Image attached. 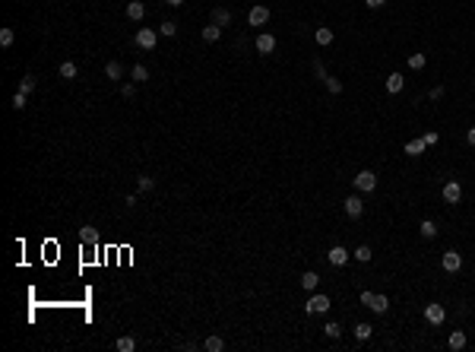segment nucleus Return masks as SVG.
<instances>
[{
  "instance_id": "3",
  "label": "nucleus",
  "mask_w": 475,
  "mask_h": 352,
  "mask_svg": "<svg viewBox=\"0 0 475 352\" xmlns=\"http://www.w3.org/2000/svg\"><path fill=\"white\" fill-rule=\"evenodd\" d=\"M352 181H355V187H358V191H364V194H371L374 187H377V174H374L371 168H364V171H358V174H355Z\"/></svg>"
},
{
  "instance_id": "11",
  "label": "nucleus",
  "mask_w": 475,
  "mask_h": 352,
  "mask_svg": "<svg viewBox=\"0 0 475 352\" xmlns=\"http://www.w3.org/2000/svg\"><path fill=\"white\" fill-rule=\"evenodd\" d=\"M444 200H447V203H459V200H462V187H459L456 181H447V184H444Z\"/></svg>"
},
{
  "instance_id": "28",
  "label": "nucleus",
  "mask_w": 475,
  "mask_h": 352,
  "mask_svg": "<svg viewBox=\"0 0 475 352\" xmlns=\"http://www.w3.org/2000/svg\"><path fill=\"white\" fill-rule=\"evenodd\" d=\"M424 64H428V57H424V51H415V54L409 57V67H412V70H421Z\"/></svg>"
},
{
  "instance_id": "35",
  "label": "nucleus",
  "mask_w": 475,
  "mask_h": 352,
  "mask_svg": "<svg viewBox=\"0 0 475 352\" xmlns=\"http://www.w3.org/2000/svg\"><path fill=\"white\" fill-rule=\"evenodd\" d=\"M32 89H35V76H22V83H19V92H26V96H29Z\"/></svg>"
},
{
  "instance_id": "41",
  "label": "nucleus",
  "mask_w": 475,
  "mask_h": 352,
  "mask_svg": "<svg viewBox=\"0 0 475 352\" xmlns=\"http://www.w3.org/2000/svg\"><path fill=\"white\" fill-rule=\"evenodd\" d=\"M165 4H171V7H181V4H184V0H165Z\"/></svg>"
},
{
  "instance_id": "13",
  "label": "nucleus",
  "mask_w": 475,
  "mask_h": 352,
  "mask_svg": "<svg viewBox=\"0 0 475 352\" xmlns=\"http://www.w3.org/2000/svg\"><path fill=\"white\" fill-rule=\"evenodd\" d=\"M402 86H406V79H402L399 73H390V76H387V92H390V96H399Z\"/></svg>"
},
{
  "instance_id": "10",
  "label": "nucleus",
  "mask_w": 475,
  "mask_h": 352,
  "mask_svg": "<svg viewBox=\"0 0 475 352\" xmlns=\"http://www.w3.org/2000/svg\"><path fill=\"white\" fill-rule=\"evenodd\" d=\"M247 22H251V26H266L269 22V10L266 7H254L251 13H247Z\"/></svg>"
},
{
  "instance_id": "32",
  "label": "nucleus",
  "mask_w": 475,
  "mask_h": 352,
  "mask_svg": "<svg viewBox=\"0 0 475 352\" xmlns=\"http://www.w3.org/2000/svg\"><path fill=\"white\" fill-rule=\"evenodd\" d=\"M323 330H326V336H329V339H339V336H342V327H339L336 321H329V324L323 327Z\"/></svg>"
},
{
  "instance_id": "15",
  "label": "nucleus",
  "mask_w": 475,
  "mask_h": 352,
  "mask_svg": "<svg viewBox=\"0 0 475 352\" xmlns=\"http://www.w3.org/2000/svg\"><path fill=\"white\" fill-rule=\"evenodd\" d=\"M352 257H355L358 263H371V260H374V251H371V244H358Z\"/></svg>"
},
{
  "instance_id": "30",
  "label": "nucleus",
  "mask_w": 475,
  "mask_h": 352,
  "mask_svg": "<svg viewBox=\"0 0 475 352\" xmlns=\"http://www.w3.org/2000/svg\"><path fill=\"white\" fill-rule=\"evenodd\" d=\"M117 349H121V352H133L136 349V339L133 336H121V339H117Z\"/></svg>"
},
{
  "instance_id": "38",
  "label": "nucleus",
  "mask_w": 475,
  "mask_h": 352,
  "mask_svg": "<svg viewBox=\"0 0 475 352\" xmlns=\"http://www.w3.org/2000/svg\"><path fill=\"white\" fill-rule=\"evenodd\" d=\"M421 140H424V143H428V146H434V143H437V140H441V137H437V130H428V134H424Z\"/></svg>"
},
{
  "instance_id": "25",
  "label": "nucleus",
  "mask_w": 475,
  "mask_h": 352,
  "mask_svg": "<svg viewBox=\"0 0 475 352\" xmlns=\"http://www.w3.org/2000/svg\"><path fill=\"white\" fill-rule=\"evenodd\" d=\"M371 333H374V327H371V324H364V321H361V324H355V336H358L361 343H364V339H371Z\"/></svg>"
},
{
  "instance_id": "16",
  "label": "nucleus",
  "mask_w": 475,
  "mask_h": 352,
  "mask_svg": "<svg viewBox=\"0 0 475 352\" xmlns=\"http://www.w3.org/2000/svg\"><path fill=\"white\" fill-rule=\"evenodd\" d=\"M314 38H317V45H320V48H326V45H332V38H336V35H332V29L320 26V29L314 32Z\"/></svg>"
},
{
  "instance_id": "8",
  "label": "nucleus",
  "mask_w": 475,
  "mask_h": 352,
  "mask_svg": "<svg viewBox=\"0 0 475 352\" xmlns=\"http://www.w3.org/2000/svg\"><path fill=\"white\" fill-rule=\"evenodd\" d=\"M326 260H329L332 267H346V263H349V251L342 248V244H332V248L326 251Z\"/></svg>"
},
{
  "instance_id": "14",
  "label": "nucleus",
  "mask_w": 475,
  "mask_h": 352,
  "mask_svg": "<svg viewBox=\"0 0 475 352\" xmlns=\"http://www.w3.org/2000/svg\"><path fill=\"white\" fill-rule=\"evenodd\" d=\"M447 346L453 349V352L466 349V333H462V330H450V339H447Z\"/></svg>"
},
{
  "instance_id": "33",
  "label": "nucleus",
  "mask_w": 475,
  "mask_h": 352,
  "mask_svg": "<svg viewBox=\"0 0 475 352\" xmlns=\"http://www.w3.org/2000/svg\"><path fill=\"white\" fill-rule=\"evenodd\" d=\"M152 187H156V181H152V178H146V174H142V178L136 181V191H139V194H146V191H152Z\"/></svg>"
},
{
  "instance_id": "31",
  "label": "nucleus",
  "mask_w": 475,
  "mask_h": 352,
  "mask_svg": "<svg viewBox=\"0 0 475 352\" xmlns=\"http://www.w3.org/2000/svg\"><path fill=\"white\" fill-rule=\"evenodd\" d=\"M174 32H177V22H171V19H168V22H162V26H159V35H165V38H171Z\"/></svg>"
},
{
  "instance_id": "37",
  "label": "nucleus",
  "mask_w": 475,
  "mask_h": 352,
  "mask_svg": "<svg viewBox=\"0 0 475 352\" xmlns=\"http://www.w3.org/2000/svg\"><path fill=\"white\" fill-rule=\"evenodd\" d=\"M428 99H431V102H437V99H444V86H434L431 92H428Z\"/></svg>"
},
{
  "instance_id": "1",
  "label": "nucleus",
  "mask_w": 475,
  "mask_h": 352,
  "mask_svg": "<svg viewBox=\"0 0 475 352\" xmlns=\"http://www.w3.org/2000/svg\"><path fill=\"white\" fill-rule=\"evenodd\" d=\"M361 304H364V308H371L374 314H387L390 298L387 295H374V292H361Z\"/></svg>"
},
{
  "instance_id": "18",
  "label": "nucleus",
  "mask_w": 475,
  "mask_h": 352,
  "mask_svg": "<svg viewBox=\"0 0 475 352\" xmlns=\"http://www.w3.org/2000/svg\"><path fill=\"white\" fill-rule=\"evenodd\" d=\"M424 149H428V143H424L421 137L418 140H409V143H406V156H421Z\"/></svg>"
},
{
  "instance_id": "40",
  "label": "nucleus",
  "mask_w": 475,
  "mask_h": 352,
  "mask_svg": "<svg viewBox=\"0 0 475 352\" xmlns=\"http://www.w3.org/2000/svg\"><path fill=\"white\" fill-rule=\"evenodd\" d=\"M466 140H469V146H475V127H469V130H466Z\"/></svg>"
},
{
  "instance_id": "12",
  "label": "nucleus",
  "mask_w": 475,
  "mask_h": 352,
  "mask_svg": "<svg viewBox=\"0 0 475 352\" xmlns=\"http://www.w3.org/2000/svg\"><path fill=\"white\" fill-rule=\"evenodd\" d=\"M127 16L133 19V22H139L142 16H146V4H142V0H130V4H127Z\"/></svg>"
},
{
  "instance_id": "20",
  "label": "nucleus",
  "mask_w": 475,
  "mask_h": 352,
  "mask_svg": "<svg viewBox=\"0 0 475 352\" xmlns=\"http://www.w3.org/2000/svg\"><path fill=\"white\" fill-rule=\"evenodd\" d=\"M79 238H82V244H99V232H95L92 226H82L79 229Z\"/></svg>"
},
{
  "instance_id": "2",
  "label": "nucleus",
  "mask_w": 475,
  "mask_h": 352,
  "mask_svg": "<svg viewBox=\"0 0 475 352\" xmlns=\"http://www.w3.org/2000/svg\"><path fill=\"white\" fill-rule=\"evenodd\" d=\"M133 41H136V48H142V51H152V48H156V41H159V32H156V29H146V26H142V29L133 35Z\"/></svg>"
},
{
  "instance_id": "29",
  "label": "nucleus",
  "mask_w": 475,
  "mask_h": 352,
  "mask_svg": "<svg viewBox=\"0 0 475 352\" xmlns=\"http://www.w3.org/2000/svg\"><path fill=\"white\" fill-rule=\"evenodd\" d=\"M61 76H64V79H76V64H73V61H64V64H61Z\"/></svg>"
},
{
  "instance_id": "24",
  "label": "nucleus",
  "mask_w": 475,
  "mask_h": 352,
  "mask_svg": "<svg viewBox=\"0 0 475 352\" xmlns=\"http://www.w3.org/2000/svg\"><path fill=\"white\" fill-rule=\"evenodd\" d=\"M203 349H206V352H222V349H225V339H222V336H209L206 343H203Z\"/></svg>"
},
{
  "instance_id": "4",
  "label": "nucleus",
  "mask_w": 475,
  "mask_h": 352,
  "mask_svg": "<svg viewBox=\"0 0 475 352\" xmlns=\"http://www.w3.org/2000/svg\"><path fill=\"white\" fill-rule=\"evenodd\" d=\"M444 318H447L444 304H437V301H431V304H424V321H428V324L441 327V324H444Z\"/></svg>"
},
{
  "instance_id": "7",
  "label": "nucleus",
  "mask_w": 475,
  "mask_h": 352,
  "mask_svg": "<svg viewBox=\"0 0 475 352\" xmlns=\"http://www.w3.org/2000/svg\"><path fill=\"white\" fill-rule=\"evenodd\" d=\"M342 209H346V216H349V219H358V216L364 213V200H361V197H355V194H352V197H346V203H342Z\"/></svg>"
},
{
  "instance_id": "5",
  "label": "nucleus",
  "mask_w": 475,
  "mask_h": 352,
  "mask_svg": "<svg viewBox=\"0 0 475 352\" xmlns=\"http://www.w3.org/2000/svg\"><path fill=\"white\" fill-rule=\"evenodd\" d=\"M441 267L447 270V273H459V270H462V254L459 251H444Z\"/></svg>"
},
{
  "instance_id": "34",
  "label": "nucleus",
  "mask_w": 475,
  "mask_h": 352,
  "mask_svg": "<svg viewBox=\"0 0 475 352\" xmlns=\"http://www.w3.org/2000/svg\"><path fill=\"white\" fill-rule=\"evenodd\" d=\"M26 105H29V96H26V92H16V96H13V108H16V111H22Z\"/></svg>"
},
{
  "instance_id": "26",
  "label": "nucleus",
  "mask_w": 475,
  "mask_h": 352,
  "mask_svg": "<svg viewBox=\"0 0 475 352\" xmlns=\"http://www.w3.org/2000/svg\"><path fill=\"white\" fill-rule=\"evenodd\" d=\"M418 232H421V238H428V241H431V238H434V235H437V226H434V222H431V219H424V222H421V226H418Z\"/></svg>"
},
{
  "instance_id": "21",
  "label": "nucleus",
  "mask_w": 475,
  "mask_h": 352,
  "mask_svg": "<svg viewBox=\"0 0 475 352\" xmlns=\"http://www.w3.org/2000/svg\"><path fill=\"white\" fill-rule=\"evenodd\" d=\"M219 38H222V26H216V22H212V26H206V29H203V41H209V45H212V41H219Z\"/></svg>"
},
{
  "instance_id": "19",
  "label": "nucleus",
  "mask_w": 475,
  "mask_h": 352,
  "mask_svg": "<svg viewBox=\"0 0 475 352\" xmlns=\"http://www.w3.org/2000/svg\"><path fill=\"white\" fill-rule=\"evenodd\" d=\"M317 286H320V276L314 273V270H307V273L301 276V289H307V292H314Z\"/></svg>"
},
{
  "instance_id": "6",
  "label": "nucleus",
  "mask_w": 475,
  "mask_h": 352,
  "mask_svg": "<svg viewBox=\"0 0 475 352\" xmlns=\"http://www.w3.org/2000/svg\"><path fill=\"white\" fill-rule=\"evenodd\" d=\"M304 311H307V314H326V311H329V295H314V298H307Z\"/></svg>"
},
{
  "instance_id": "36",
  "label": "nucleus",
  "mask_w": 475,
  "mask_h": 352,
  "mask_svg": "<svg viewBox=\"0 0 475 352\" xmlns=\"http://www.w3.org/2000/svg\"><path fill=\"white\" fill-rule=\"evenodd\" d=\"M121 96H124V99H133V96H136L133 83H124V86H121Z\"/></svg>"
},
{
  "instance_id": "27",
  "label": "nucleus",
  "mask_w": 475,
  "mask_h": 352,
  "mask_svg": "<svg viewBox=\"0 0 475 352\" xmlns=\"http://www.w3.org/2000/svg\"><path fill=\"white\" fill-rule=\"evenodd\" d=\"M13 41H16V32L10 29V26H4V29H0V45H4V48H10Z\"/></svg>"
},
{
  "instance_id": "39",
  "label": "nucleus",
  "mask_w": 475,
  "mask_h": 352,
  "mask_svg": "<svg viewBox=\"0 0 475 352\" xmlns=\"http://www.w3.org/2000/svg\"><path fill=\"white\" fill-rule=\"evenodd\" d=\"M364 4H367V7H371V10H380V7H384V4H387V0H364Z\"/></svg>"
},
{
  "instance_id": "22",
  "label": "nucleus",
  "mask_w": 475,
  "mask_h": 352,
  "mask_svg": "<svg viewBox=\"0 0 475 352\" xmlns=\"http://www.w3.org/2000/svg\"><path fill=\"white\" fill-rule=\"evenodd\" d=\"M212 22H216V26H228V22H231V13H228V10H222V7L212 10Z\"/></svg>"
},
{
  "instance_id": "9",
  "label": "nucleus",
  "mask_w": 475,
  "mask_h": 352,
  "mask_svg": "<svg viewBox=\"0 0 475 352\" xmlns=\"http://www.w3.org/2000/svg\"><path fill=\"white\" fill-rule=\"evenodd\" d=\"M257 51L260 54H272V51H276V35H269V32L257 35Z\"/></svg>"
},
{
  "instance_id": "23",
  "label": "nucleus",
  "mask_w": 475,
  "mask_h": 352,
  "mask_svg": "<svg viewBox=\"0 0 475 352\" xmlns=\"http://www.w3.org/2000/svg\"><path fill=\"white\" fill-rule=\"evenodd\" d=\"M130 79H133V83H146V79H149V70L142 67V64H136L133 70H130Z\"/></svg>"
},
{
  "instance_id": "17",
  "label": "nucleus",
  "mask_w": 475,
  "mask_h": 352,
  "mask_svg": "<svg viewBox=\"0 0 475 352\" xmlns=\"http://www.w3.org/2000/svg\"><path fill=\"white\" fill-rule=\"evenodd\" d=\"M105 76H108V79H114V83H117V79L124 76V67H121V61H108V64H105Z\"/></svg>"
}]
</instances>
